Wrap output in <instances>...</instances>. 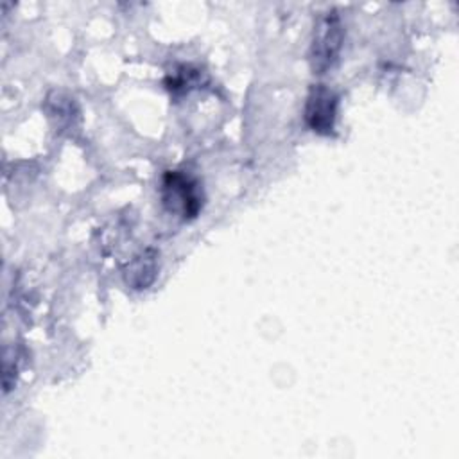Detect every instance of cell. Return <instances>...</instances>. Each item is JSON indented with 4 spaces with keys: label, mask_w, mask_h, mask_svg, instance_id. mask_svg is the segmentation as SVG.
Returning a JSON list of instances; mask_svg holds the SVG:
<instances>
[{
    "label": "cell",
    "mask_w": 459,
    "mask_h": 459,
    "mask_svg": "<svg viewBox=\"0 0 459 459\" xmlns=\"http://www.w3.org/2000/svg\"><path fill=\"white\" fill-rule=\"evenodd\" d=\"M142 273H151L154 274V260L152 258H140L136 262H133L129 265V276H127V283L134 285V289H145L143 285V278Z\"/></svg>",
    "instance_id": "277c9868"
},
{
    "label": "cell",
    "mask_w": 459,
    "mask_h": 459,
    "mask_svg": "<svg viewBox=\"0 0 459 459\" xmlns=\"http://www.w3.org/2000/svg\"><path fill=\"white\" fill-rule=\"evenodd\" d=\"M342 45V25L335 11L323 14L314 30L312 48H310V61L314 74H325L332 68L333 61L339 56Z\"/></svg>",
    "instance_id": "7a4b0ae2"
},
{
    "label": "cell",
    "mask_w": 459,
    "mask_h": 459,
    "mask_svg": "<svg viewBox=\"0 0 459 459\" xmlns=\"http://www.w3.org/2000/svg\"><path fill=\"white\" fill-rule=\"evenodd\" d=\"M161 199L169 212H176L183 219L197 217L199 210L203 208L199 183L179 170H169L163 176Z\"/></svg>",
    "instance_id": "6da1fadb"
},
{
    "label": "cell",
    "mask_w": 459,
    "mask_h": 459,
    "mask_svg": "<svg viewBox=\"0 0 459 459\" xmlns=\"http://www.w3.org/2000/svg\"><path fill=\"white\" fill-rule=\"evenodd\" d=\"M337 115V95L325 84H312L305 104V122L317 134H332Z\"/></svg>",
    "instance_id": "3957f363"
}]
</instances>
